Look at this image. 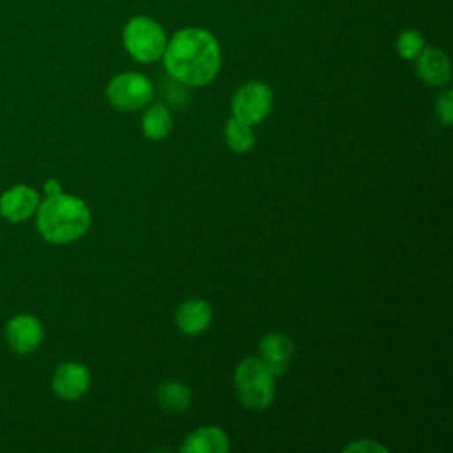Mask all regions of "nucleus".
Wrapping results in <instances>:
<instances>
[{"instance_id": "f257e3e1", "label": "nucleus", "mask_w": 453, "mask_h": 453, "mask_svg": "<svg viewBox=\"0 0 453 453\" xmlns=\"http://www.w3.org/2000/svg\"><path fill=\"white\" fill-rule=\"evenodd\" d=\"M163 62L172 78L189 87H202L216 78L221 50L209 30L188 27L175 32L166 42Z\"/></svg>"}, {"instance_id": "f03ea898", "label": "nucleus", "mask_w": 453, "mask_h": 453, "mask_svg": "<svg viewBox=\"0 0 453 453\" xmlns=\"http://www.w3.org/2000/svg\"><path fill=\"white\" fill-rule=\"evenodd\" d=\"M37 230L53 244H67L81 237L90 226V211L83 200L57 193L37 205Z\"/></svg>"}, {"instance_id": "7ed1b4c3", "label": "nucleus", "mask_w": 453, "mask_h": 453, "mask_svg": "<svg viewBox=\"0 0 453 453\" xmlns=\"http://www.w3.org/2000/svg\"><path fill=\"white\" fill-rule=\"evenodd\" d=\"M273 372L264 365L260 357H246L242 359L234 375V386L239 402L251 409L262 411L274 398V379Z\"/></svg>"}, {"instance_id": "20e7f679", "label": "nucleus", "mask_w": 453, "mask_h": 453, "mask_svg": "<svg viewBox=\"0 0 453 453\" xmlns=\"http://www.w3.org/2000/svg\"><path fill=\"white\" fill-rule=\"evenodd\" d=\"M122 41L127 53L143 64L161 58L168 42L163 27L147 16H134L129 19L124 27Z\"/></svg>"}, {"instance_id": "39448f33", "label": "nucleus", "mask_w": 453, "mask_h": 453, "mask_svg": "<svg viewBox=\"0 0 453 453\" xmlns=\"http://www.w3.org/2000/svg\"><path fill=\"white\" fill-rule=\"evenodd\" d=\"M154 87L150 80L140 73L117 74L106 87V97L111 106L122 111H136L150 103Z\"/></svg>"}, {"instance_id": "423d86ee", "label": "nucleus", "mask_w": 453, "mask_h": 453, "mask_svg": "<svg viewBox=\"0 0 453 453\" xmlns=\"http://www.w3.org/2000/svg\"><path fill=\"white\" fill-rule=\"evenodd\" d=\"M273 106V92L262 81L244 83L232 97V113L239 120L257 124L264 120Z\"/></svg>"}, {"instance_id": "0eeeda50", "label": "nucleus", "mask_w": 453, "mask_h": 453, "mask_svg": "<svg viewBox=\"0 0 453 453\" xmlns=\"http://www.w3.org/2000/svg\"><path fill=\"white\" fill-rule=\"evenodd\" d=\"M44 331L34 315H16L5 326V342L16 354H30L42 342Z\"/></svg>"}, {"instance_id": "6e6552de", "label": "nucleus", "mask_w": 453, "mask_h": 453, "mask_svg": "<svg viewBox=\"0 0 453 453\" xmlns=\"http://www.w3.org/2000/svg\"><path fill=\"white\" fill-rule=\"evenodd\" d=\"M53 391L62 400H78L90 386L88 368L78 361L62 363L53 375Z\"/></svg>"}, {"instance_id": "1a4fd4ad", "label": "nucleus", "mask_w": 453, "mask_h": 453, "mask_svg": "<svg viewBox=\"0 0 453 453\" xmlns=\"http://www.w3.org/2000/svg\"><path fill=\"white\" fill-rule=\"evenodd\" d=\"M41 198L39 193L25 184H18L7 191L2 193L0 196V214L7 221L18 223L28 219L39 205Z\"/></svg>"}, {"instance_id": "9d476101", "label": "nucleus", "mask_w": 453, "mask_h": 453, "mask_svg": "<svg viewBox=\"0 0 453 453\" xmlns=\"http://www.w3.org/2000/svg\"><path fill=\"white\" fill-rule=\"evenodd\" d=\"M294 354L292 340L283 333H269L260 342V359L273 375L287 372Z\"/></svg>"}, {"instance_id": "9b49d317", "label": "nucleus", "mask_w": 453, "mask_h": 453, "mask_svg": "<svg viewBox=\"0 0 453 453\" xmlns=\"http://www.w3.org/2000/svg\"><path fill=\"white\" fill-rule=\"evenodd\" d=\"M416 58V69L423 81H426L432 87H441L449 81L451 64L444 51L437 48H423Z\"/></svg>"}, {"instance_id": "f8f14e48", "label": "nucleus", "mask_w": 453, "mask_h": 453, "mask_svg": "<svg viewBox=\"0 0 453 453\" xmlns=\"http://www.w3.org/2000/svg\"><path fill=\"white\" fill-rule=\"evenodd\" d=\"M211 306L202 299H191L179 306L175 313L177 326L186 334H198L202 333L211 322Z\"/></svg>"}, {"instance_id": "ddd939ff", "label": "nucleus", "mask_w": 453, "mask_h": 453, "mask_svg": "<svg viewBox=\"0 0 453 453\" xmlns=\"http://www.w3.org/2000/svg\"><path fill=\"white\" fill-rule=\"evenodd\" d=\"M180 449L188 453H225L228 449V437L218 426H203L195 430Z\"/></svg>"}, {"instance_id": "4468645a", "label": "nucleus", "mask_w": 453, "mask_h": 453, "mask_svg": "<svg viewBox=\"0 0 453 453\" xmlns=\"http://www.w3.org/2000/svg\"><path fill=\"white\" fill-rule=\"evenodd\" d=\"M156 398L166 412L179 414V412H184L189 407L191 393L184 384H180L177 380H168V382H163L157 388Z\"/></svg>"}, {"instance_id": "2eb2a0df", "label": "nucleus", "mask_w": 453, "mask_h": 453, "mask_svg": "<svg viewBox=\"0 0 453 453\" xmlns=\"http://www.w3.org/2000/svg\"><path fill=\"white\" fill-rule=\"evenodd\" d=\"M172 113L170 110L157 103V104H152L142 117V129H143V134L150 140H161L165 138L170 129H172Z\"/></svg>"}, {"instance_id": "dca6fc26", "label": "nucleus", "mask_w": 453, "mask_h": 453, "mask_svg": "<svg viewBox=\"0 0 453 453\" xmlns=\"http://www.w3.org/2000/svg\"><path fill=\"white\" fill-rule=\"evenodd\" d=\"M225 140L226 145L237 152H246L255 143V133L251 129V124L239 120L237 117L228 119L225 124Z\"/></svg>"}, {"instance_id": "f3484780", "label": "nucleus", "mask_w": 453, "mask_h": 453, "mask_svg": "<svg viewBox=\"0 0 453 453\" xmlns=\"http://www.w3.org/2000/svg\"><path fill=\"white\" fill-rule=\"evenodd\" d=\"M425 48V39L418 30H403L396 39V51L402 58L412 60Z\"/></svg>"}, {"instance_id": "a211bd4d", "label": "nucleus", "mask_w": 453, "mask_h": 453, "mask_svg": "<svg viewBox=\"0 0 453 453\" xmlns=\"http://www.w3.org/2000/svg\"><path fill=\"white\" fill-rule=\"evenodd\" d=\"M161 94H163V97L168 104H173V106H179V108L186 106L188 101H189V96L184 88V83L172 78L170 74L161 80Z\"/></svg>"}, {"instance_id": "6ab92c4d", "label": "nucleus", "mask_w": 453, "mask_h": 453, "mask_svg": "<svg viewBox=\"0 0 453 453\" xmlns=\"http://www.w3.org/2000/svg\"><path fill=\"white\" fill-rule=\"evenodd\" d=\"M435 110H437V117L446 126H449L453 122V92L451 90H446L442 96H439Z\"/></svg>"}, {"instance_id": "aec40b11", "label": "nucleus", "mask_w": 453, "mask_h": 453, "mask_svg": "<svg viewBox=\"0 0 453 453\" xmlns=\"http://www.w3.org/2000/svg\"><path fill=\"white\" fill-rule=\"evenodd\" d=\"M343 451H345V453H350V451H373V453H386L388 449H386L382 444H377L375 441L361 439V441L352 442L350 446H347Z\"/></svg>"}, {"instance_id": "412c9836", "label": "nucleus", "mask_w": 453, "mask_h": 453, "mask_svg": "<svg viewBox=\"0 0 453 453\" xmlns=\"http://www.w3.org/2000/svg\"><path fill=\"white\" fill-rule=\"evenodd\" d=\"M62 189H60V184L55 180V179H51V180H48L46 184H44V193H46V196H51V195H57V193H60Z\"/></svg>"}]
</instances>
